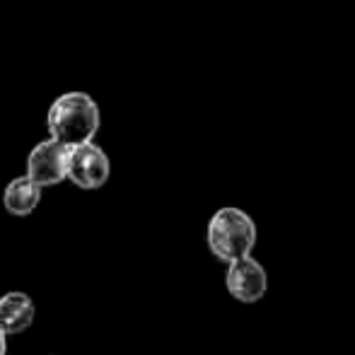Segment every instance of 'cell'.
Returning <instances> with one entry per match:
<instances>
[{"label":"cell","mask_w":355,"mask_h":355,"mask_svg":"<svg viewBox=\"0 0 355 355\" xmlns=\"http://www.w3.org/2000/svg\"><path fill=\"white\" fill-rule=\"evenodd\" d=\"M46 126L51 141L61 143L63 148H78L94 143L102 126V112L87 92H66L49 107Z\"/></svg>","instance_id":"cell-1"},{"label":"cell","mask_w":355,"mask_h":355,"mask_svg":"<svg viewBox=\"0 0 355 355\" xmlns=\"http://www.w3.org/2000/svg\"><path fill=\"white\" fill-rule=\"evenodd\" d=\"M206 244L213 257L223 263L252 257L257 247V225L252 215L234 206L218 208L208 220Z\"/></svg>","instance_id":"cell-2"},{"label":"cell","mask_w":355,"mask_h":355,"mask_svg":"<svg viewBox=\"0 0 355 355\" xmlns=\"http://www.w3.org/2000/svg\"><path fill=\"white\" fill-rule=\"evenodd\" d=\"M112 164L109 157L97 143H85L78 148H68V172L66 179H71L75 187L92 191L109 182Z\"/></svg>","instance_id":"cell-3"},{"label":"cell","mask_w":355,"mask_h":355,"mask_svg":"<svg viewBox=\"0 0 355 355\" xmlns=\"http://www.w3.org/2000/svg\"><path fill=\"white\" fill-rule=\"evenodd\" d=\"M225 288L242 304L261 302L268 293V273L261 261H257L254 257H244L239 261L227 263Z\"/></svg>","instance_id":"cell-4"},{"label":"cell","mask_w":355,"mask_h":355,"mask_svg":"<svg viewBox=\"0 0 355 355\" xmlns=\"http://www.w3.org/2000/svg\"><path fill=\"white\" fill-rule=\"evenodd\" d=\"M68 172V148L61 143L46 141L37 143L27 157V177L32 179L37 187H56L66 179Z\"/></svg>","instance_id":"cell-5"},{"label":"cell","mask_w":355,"mask_h":355,"mask_svg":"<svg viewBox=\"0 0 355 355\" xmlns=\"http://www.w3.org/2000/svg\"><path fill=\"white\" fill-rule=\"evenodd\" d=\"M34 324V302L27 293H5L0 297V331L5 336H15V334L27 331Z\"/></svg>","instance_id":"cell-6"},{"label":"cell","mask_w":355,"mask_h":355,"mask_svg":"<svg viewBox=\"0 0 355 355\" xmlns=\"http://www.w3.org/2000/svg\"><path fill=\"white\" fill-rule=\"evenodd\" d=\"M39 201H42V187H37L27 174H24V177H15L12 182L5 187L3 206L8 213L24 218V215L37 211Z\"/></svg>","instance_id":"cell-7"},{"label":"cell","mask_w":355,"mask_h":355,"mask_svg":"<svg viewBox=\"0 0 355 355\" xmlns=\"http://www.w3.org/2000/svg\"><path fill=\"white\" fill-rule=\"evenodd\" d=\"M5 353H8V336L0 331V355H5Z\"/></svg>","instance_id":"cell-8"}]
</instances>
